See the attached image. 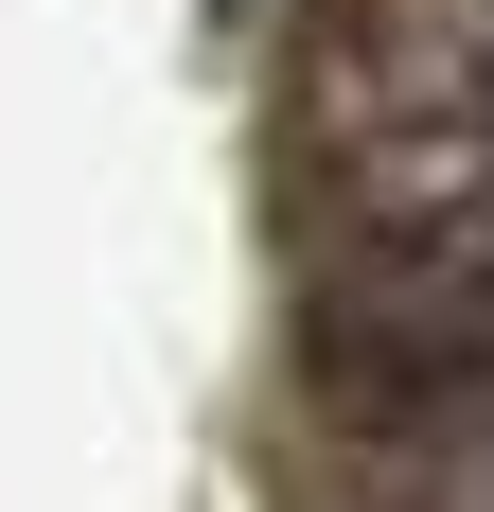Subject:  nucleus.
Returning <instances> with one entry per match:
<instances>
[{"label": "nucleus", "instance_id": "obj_1", "mask_svg": "<svg viewBox=\"0 0 494 512\" xmlns=\"http://www.w3.org/2000/svg\"><path fill=\"white\" fill-rule=\"evenodd\" d=\"M318 389L353 424H442L494 407V230H406V212H336L318 265Z\"/></svg>", "mask_w": 494, "mask_h": 512}, {"label": "nucleus", "instance_id": "obj_2", "mask_svg": "<svg viewBox=\"0 0 494 512\" xmlns=\"http://www.w3.org/2000/svg\"><path fill=\"white\" fill-rule=\"evenodd\" d=\"M336 124H494V0H353Z\"/></svg>", "mask_w": 494, "mask_h": 512}, {"label": "nucleus", "instance_id": "obj_3", "mask_svg": "<svg viewBox=\"0 0 494 512\" xmlns=\"http://www.w3.org/2000/svg\"><path fill=\"white\" fill-rule=\"evenodd\" d=\"M371 512H494V407L371 424Z\"/></svg>", "mask_w": 494, "mask_h": 512}]
</instances>
